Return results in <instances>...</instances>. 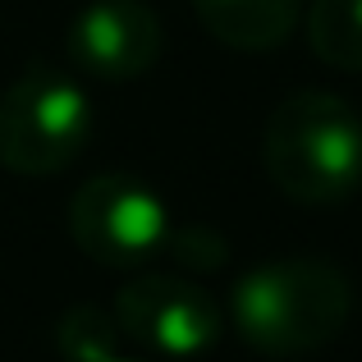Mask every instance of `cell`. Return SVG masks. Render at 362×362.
<instances>
[{
  "label": "cell",
  "mask_w": 362,
  "mask_h": 362,
  "mask_svg": "<svg viewBox=\"0 0 362 362\" xmlns=\"http://www.w3.org/2000/svg\"><path fill=\"white\" fill-rule=\"evenodd\" d=\"M202 28L234 51H275L293 37L303 0H193Z\"/></svg>",
  "instance_id": "52a82bcc"
},
{
  "label": "cell",
  "mask_w": 362,
  "mask_h": 362,
  "mask_svg": "<svg viewBox=\"0 0 362 362\" xmlns=\"http://www.w3.org/2000/svg\"><path fill=\"white\" fill-rule=\"evenodd\" d=\"M354 317V280L321 257L262 262L230 289V326L266 358H303L335 344Z\"/></svg>",
  "instance_id": "6da1fadb"
},
{
  "label": "cell",
  "mask_w": 362,
  "mask_h": 362,
  "mask_svg": "<svg viewBox=\"0 0 362 362\" xmlns=\"http://www.w3.org/2000/svg\"><path fill=\"white\" fill-rule=\"evenodd\" d=\"M160 46H165L160 14L147 0H88L64 37L69 64L97 83L142 78L160 60Z\"/></svg>",
  "instance_id": "8992f818"
},
{
  "label": "cell",
  "mask_w": 362,
  "mask_h": 362,
  "mask_svg": "<svg viewBox=\"0 0 362 362\" xmlns=\"http://www.w3.org/2000/svg\"><path fill=\"white\" fill-rule=\"evenodd\" d=\"M262 160L289 202L330 206L362 184V115L335 92H293L266 119Z\"/></svg>",
  "instance_id": "7a4b0ae2"
},
{
  "label": "cell",
  "mask_w": 362,
  "mask_h": 362,
  "mask_svg": "<svg viewBox=\"0 0 362 362\" xmlns=\"http://www.w3.org/2000/svg\"><path fill=\"white\" fill-rule=\"evenodd\" d=\"M110 312H115L124 339L170 362L202 358L206 349H216L225 330L221 303L202 284L179 280V275H138L119 289Z\"/></svg>",
  "instance_id": "5b68a950"
},
{
  "label": "cell",
  "mask_w": 362,
  "mask_h": 362,
  "mask_svg": "<svg viewBox=\"0 0 362 362\" xmlns=\"http://www.w3.org/2000/svg\"><path fill=\"white\" fill-rule=\"evenodd\" d=\"M88 138L92 101L74 74L33 64L0 92V165L9 175H60L83 156Z\"/></svg>",
  "instance_id": "3957f363"
},
{
  "label": "cell",
  "mask_w": 362,
  "mask_h": 362,
  "mask_svg": "<svg viewBox=\"0 0 362 362\" xmlns=\"http://www.w3.org/2000/svg\"><path fill=\"white\" fill-rule=\"evenodd\" d=\"M119 321L115 312H101V308H69L55 326V344H60L64 362H106L119 354Z\"/></svg>",
  "instance_id": "9c48e42d"
},
{
  "label": "cell",
  "mask_w": 362,
  "mask_h": 362,
  "mask_svg": "<svg viewBox=\"0 0 362 362\" xmlns=\"http://www.w3.org/2000/svg\"><path fill=\"white\" fill-rule=\"evenodd\" d=\"M106 362H138V358H124V354H115V358H106Z\"/></svg>",
  "instance_id": "8fae6325"
},
{
  "label": "cell",
  "mask_w": 362,
  "mask_h": 362,
  "mask_svg": "<svg viewBox=\"0 0 362 362\" xmlns=\"http://www.w3.org/2000/svg\"><path fill=\"white\" fill-rule=\"evenodd\" d=\"M170 211L156 188L133 175H92L69 197V234L78 252L110 271H138L165 252Z\"/></svg>",
  "instance_id": "277c9868"
},
{
  "label": "cell",
  "mask_w": 362,
  "mask_h": 362,
  "mask_svg": "<svg viewBox=\"0 0 362 362\" xmlns=\"http://www.w3.org/2000/svg\"><path fill=\"white\" fill-rule=\"evenodd\" d=\"M308 46L330 69L362 74V0H312Z\"/></svg>",
  "instance_id": "ba28073f"
},
{
  "label": "cell",
  "mask_w": 362,
  "mask_h": 362,
  "mask_svg": "<svg viewBox=\"0 0 362 362\" xmlns=\"http://www.w3.org/2000/svg\"><path fill=\"white\" fill-rule=\"evenodd\" d=\"M165 252L175 257L179 266H188V271H221V266L230 262V243H225L216 230H206V225H184V230H170Z\"/></svg>",
  "instance_id": "30bf717a"
}]
</instances>
